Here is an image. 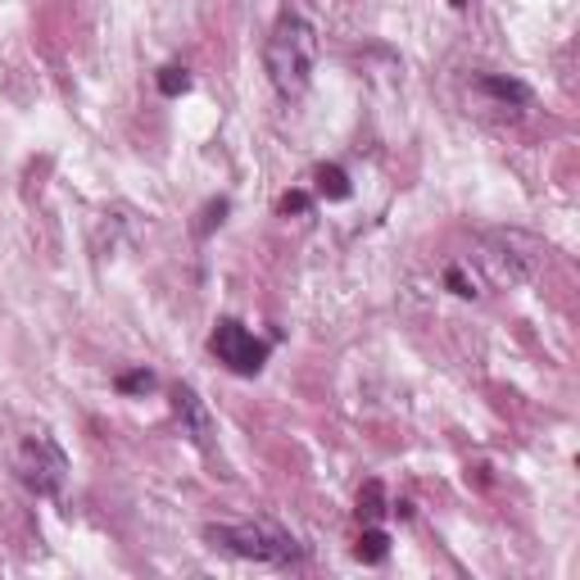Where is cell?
Returning a JSON list of instances; mask_svg holds the SVG:
<instances>
[{
	"label": "cell",
	"mask_w": 580,
	"mask_h": 580,
	"mask_svg": "<svg viewBox=\"0 0 580 580\" xmlns=\"http://www.w3.org/2000/svg\"><path fill=\"white\" fill-rule=\"evenodd\" d=\"M449 5H453V10H467V0H449Z\"/></svg>",
	"instance_id": "13"
},
{
	"label": "cell",
	"mask_w": 580,
	"mask_h": 580,
	"mask_svg": "<svg viewBox=\"0 0 580 580\" xmlns=\"http://www.w3.org/2000/svg\"><path fill=\"white\" fill-rule=\"evenodd\" d=\"M313 181H318V196H322V200H350V196H354L345 168H335V164H322V168L313 173Z\"/></svg>",
	"instance_id": "6"
},
{
	"label": "cell",
	"mask_w": 580,
	"mask_h": 580,
	"mask_svg": "<svg viewBox=\"0 0 580 580\" xmlns=\"http://www.w3.org/2000/svg\"><path fill=\"white\" fill-rule=\"evenodd\" d=\"M358 563H386V554H390V535L386 531H377V526H368L363 531V540H358Z\"/></svg>",
	"instance_id": "8"
},
{
	"label": "cell",
	"mask_w": 580,
	"mask_h": 580,
	"mask_svg": "<svg viewBox=\"0 0 580 580\" xmlns=\"http://www.w3.org/2000/svg\"><path fill=\"white\" fill-rule=\"evenodd\" d=\"M209 350L218 354V363H227L236 377H255L263 363H268V345L255 341V335L240 327V322H218V327H213Z\"/></svg>",
	"instance_id": "4"
},
{
	"label": "cell",
	"mask_w": 580,
	"mask_h": 580,
	"mask_svg": "<svg viewBox=\"0 0 580 580\" xmlns=\"http://www.w3.org/2000/svg\"><path fill=\"white\" fill-rule=\"evenodd\" d=\"M118 390L123 394H145V390H155V372H128V377H118Z\"/></svg>",
	"instance_id": "11"
},
{
	"label": "cell",
	"mask_w": 580,
	"mask_h": 580,
	"mask_svg": "<svg viewBox=\"0 0 580 580\" xmlns=\"http://www.w3.org/2000/svg\"><path fill=\"white\" fill-rule=\"evenodd\" d=\"M358 517H363L368 526H377L381 517H386V490H381V481H368V485L358 490Z\"/></svg>",
	"instance_id": "7"
},
{
	"label": "cell",
	"mask_w": 580,
	"mask_h": 580,
	"mask_svg": "<svg viewBox=\"0 0 580 580\" xmlns=\"http://www.w3.org/2000/svg\"><path fill=\"white\" fill-rule=\"evenodd\" d=\"M304 209H309V196H304V191L282 196V213H304Z\"/></svg>",
	"instance_id": "12"
},
{
	"label": "cell",
	"mask_w": 580,
	"mask_h": 580,
	"mask_svg": "<svg viewBox=\"0 0 580 580\" xmlns=\"http://www.w3.org/2000/svg\"><path fill=\"white\" fill-rule=\"evenodd\" d=\"M263 64H268V78L282 96H304V86L313 78V64H318V37L313 27L295 19V14H282L272 37L263 46Z\"/></svg>",
	"instance_id": "1"
},
{
	"label": "cell",
	"mask_w": 580,
	"mask_h": 580,
	"mask_svg": "<svg viewBox=\"0 0 580 580\" xmlns=\"http://www.w3.org/2000/svg\"><path fill=\"white\" fill-rule=\"evenodd\" d=\"M14 472L33 495L55 499L59 490H64V481H69V458L46 431H33V436H23V445L14 453Z\"/></svg>",
	"instance_id": "2"
},
{
	"label": "cell",
	"mask_w": 580,
	"mask_h": 580,
	"mask_svg": "<svg viewBox=\"0 0 580 580\" xmlns=\"http://www.w3.org/2000/svg\"><path fill=\"white\" fill-rule=\"evenodd\" d=\"M481 91H490V96H499V100H517V105L531 100V86L512 82V78H481Z\"/></svg>",
	"instance_id": "9"
},
{
	"label": "cell",
	"mask_w": 580,
	"mask_h": 580,
	"mask_svg": "<svg viewBox=\"0 0 580 580\" xmlns=\"http://www.w3.org/2000/svg\"><path fill=\"white\" fill-rule=\"evenodd\" d=\"M209 540L227 548L236 558H255V563H295L299 544L272 526H213Z\"/></svg>",
	"instance_id": "3"
},
{
	"label": "cell",
	"mask_w": 580,
	"mask_h": 580,
	"mask_svg": "<svg viewBox=\"0 0 580 580\" xmlns=\"http://www.w3.org/2000/svg\"><path fill=\"white\" fill-rule=\"evenodd\" d=\"M159 91H164V96H187V91H191V73L177 69V64L159 69Z\"/></svg>",
	"instance_id": "10"
},
{
	"label": "cell",
	"mask_w": 580,
	"mask_h": 580,
	"mask_svg": "<svg viewBox=\"0 0 580 580\" xmlns=\"http://www.w3.org/2000/svg\"><path fill=\"white\" fill-rule=\"evenodd\" d=\"M173 413L181 422V436H191V445H200L204 453H213V436H218V422H213V413L204 409V400L191 390V386H177L173 390Z\"/></svg>",
	"instance_id": "5"
}]
</instances>
